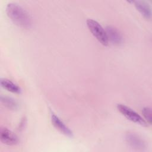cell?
Masks as SVG:
<instances>
[{
  "label": "cell",
  "mask_w": 152,
  "mask_h": 152,
  "mask_svg": "<svg viewBox=\"0 0 152 152\" xmlns=\"http://www.w3.org/2000/svg\"><path fill=\"white\" fill-rule=\"evenodd\" d=\"M6 12L12 21L23 28L31 26V19L28 13L19 4L9 2L6 6Z\"/></svg>",
  "instance_id": "6da1fadb"
},
{
  "label": "cell",
  "mask_w": 152,
  "mask_h": 152,
  "mask_svg": "<svg viewBox=\"0 0 152 152\" xmlns=\"http://www.w3.org/2000/svg\"><path fill=\"white\" fill-rule=\"evenodd\" d=\"M87 26L93 35V36L103 45L107 46L109 43V40L105 29L96 20L88 18L86 21Z\"/></svg>",
  "instance_id": "7a4b0ae2"
},
{
  "label": "cell",
  "mask_w": 152,
  "mask_h": 152,
  "mask_svg": "<svg viewBox=\"0 0 152 152\" xmlns=\"http://www.w3.org/2000/svg\"><path fill=\"white\" fill-rule=\"evenodd\" d=\"M116 107L118 110L129 121L142 126H147V122L144 118L131 107L121 103L117 104Z\"/></svg>",
  "instance_id": "3957f363"
},
{
  "label": "cell",
  "mask_w": 152,
  "mask_h": 152,
  "mask_svg": "<svg viewBox=\"0 0 152 152\" xmlns=\"http://www.w3.org/2000/svg\"><path fill=\"white\" fill-rule=\"evenodd\" d=\"M127 144L132 148L143 150L145 148V143L142 138L134 132H128L125 135Z\"/></svg>",
  "instance_id": "277c9868"
},
{
  "label": "cell",
  "mask_w": 152,
  "mask_h": 152,
  "mask_svg": "<svg viewBox=\"0 0 152 152\" xmlns=\"http://www.w3.org/2000/svg\"><path fill=\"white\" fill-rule=\"evenodd\" d=\"M0 140L3 144L8 145H14L19 142L18 137L5 127H2L0 129Z\"/></svg>",
  "instance_id": "5b68a950"
},
{
  "label": "cell",
  "mask_w": 152,
  "mask_h": 152,
  "mask_svg": "<svg viewBox=\"0 0 152 152\" xmlns=\"http://www.w3.org/2000/svg\"><path fill=\"white\" fill-rule=\"evenodd\" d=\"M105 31L109 42L115 45H119L123 42V38L120 31L115 27L108 26L106 27Z\"/></svg>",
  "instance_id": "8992f818"
},
{
  "label": "cell",
  "mask_w": 152,
  "mask_h": 152,
  "mask_svg": "<svg viewBox=\"0 0 152 152\" xmlns=\"http://www.w3.org/2000/svg\"><path fill=\"white\" fill-rule=\"evenodd\" d=\"M51 121L53 126L61 133L69 137H72L73 136L72 131L60 119L58 116L54 113H52L51 115Z\"/></svg>",
  "instance_id": "52a82bcc"
},
{
  "label": "cell",
  "mask_w": 152,
  "mask_h": 152,
  "mask_svg": "<svg viewBox=\"0 0 152 152\" xmlns=\"http://www.w3.org/2000/svg\"><path fill=\"white\" fill-rule=\"evenodd\" d=\"M135 7L141 15L146 19H150L151 17V9L150 4L145 1H132Z\"/></svg>",
  "instance_id": "ba28073f"
},
{
  "label": "cell",
  "mask_w": 152,
  "mask_h": 152,
  "mask_svg": "<svg viewBox=\"0 0 152 152\" xmlns=\"http://www.w3.org/2000/svg\"><path fill=\"white\" fill-rule=\"evenodd\" d=\"M0 83L4 88L11 93L19 94L21 92V89L19 86L7 78H1Z\"/></svg>",
  "instance_id": "9c48e42d"
},
{
  "label": "cell",
  "mask_w": 152,
  "mask_h": 152,
  "mask_svg": "<svg viewBox=\"0 0 152 152\" xmlns=\"http://www.w3.org/2000/svg\"><path fill=\"white\" fill-rule=\"evenodd\" d=\"M1 101L2 103L8 109L11 110H16L18 107V102L13 98L7 96H1Z\"/></svg>",
  "instance_id": "30bf717a"
},
{
  "label": "cell",
  "mask_w": 152,
  "mask_h": 152,
  "mask_svg": "<svg viewBox=\"0 0 152 152\" xmlns=\"http://www.w3.org/2000/svg\"><path fill=\"white\" fill-rule=\"evenodd\" d=\"M142 113L144 116V119L147 122V124H151L152 121L151 108L150 107H144L142 109Z\"/></svg>",
  "instance_id": "8fae6325"
}]
</instances>
